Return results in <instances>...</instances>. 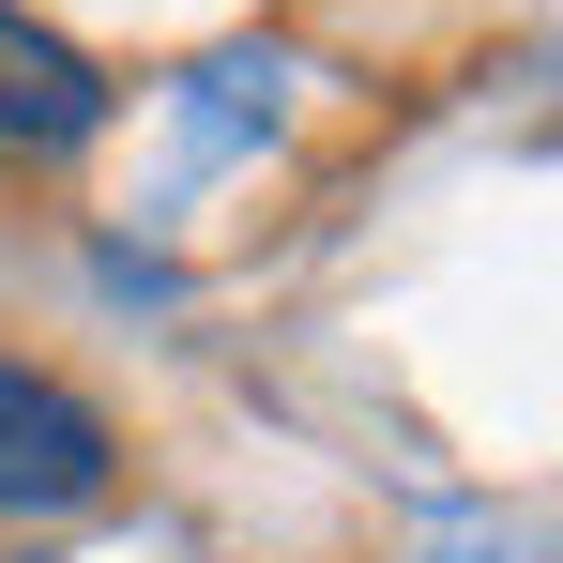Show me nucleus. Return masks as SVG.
Returning <instances> with one entry per match:
<instances>
[{"mask_svg": "<svg viewBox=\"0 0 563 563\" xmlns=\"http://www.w3.org/2000/svg\"><path fill=\"white\" fill-rule=\"evenodd\" d=\"M107 472H122V427L62 366H15L0 351V518H77Z\"/></svg>", "mask_w": 563, "mask_h": 563, "instance_id": "f257e3e1", "label": "nucleus"}, {"mask_svg": "<svg viewBox=\"0 0 563 563\" xmlns=\"http://www.w3.org/2000/svg\"><path fill=\"white\" fill-rule=\"evenodd\" d=\"M107 62L77 31H46L31 0H0V168H46V153H92L107 137Z\"/></svg>", "mask_w": 563, "mask_h": 563, "instance_id": "f03ea898", "label": "nucleus"}]
</instances>
